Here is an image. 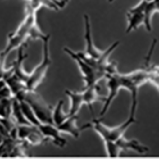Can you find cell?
Here are the masks:
<instances>
[{
	"mask_svg": "<svg viewBox=\"0 0 159 159\" xmlns=\"http://www.w3.org/2000/svg\"><path fill=\"white\" fill-rule=\"evenodd\" d=\"M152 73V67L147 65L139 70L132 71V73L120 74L118 70H115L113 73L109 74L106 76L109 94L106 97L104 106L100 111V116H103L108 111L111 104L113 102V100L117 96L119 91L122 89H125L131 93L132 94L131 113L135 115L136 109H137L138 89L145 83L150 82Z\"/></svg>",
	"mask_w": 159,
	"mask_h": 159,
	"instance_id": "cell-1",
	"label": "cell"
},
{
	"mask_svg": "<svg viewBox=\"0 0 159 159\" xmlns=\"http://www.w3.org/2000/svg\"><path fill=\"white\" fill-rule=\"evenodd\" d=\"M135 122V115L129 113V118L122 124L115 126V127H109L105 125L100 119H93L90 123L91 127L94 132H96L103 141L105 140H111V141H117L121 137L124 136L127 129L129 126L133 125Z\"/></svg>",
	"mask_w": 159,
	"mask_h": 159,
	"instance_id": "cell-2",
	"label": "cell"
},
{
	"mask_svg": "<svg viewBox=\"0 0 159 159\" xmlns=\"http://www.w3.org/2000/svg\"><path fill=\"white\" fill-rule=\"evenodd\" d=\"M50 39H51V35L48 34L47 37H45L42 40L43 42L42 61L30 74V77H29L26 83L28 90H30V91H35L37 87L42 83V81L45 79L47 73H48V70L52 64L51 54H50Z\"/></svg>",
	"mask_w": 159,
	"mask_h": 159,
	"instance_id": "cell-3",
	"label": "cell"
},
{
	"mask_svg": "<svg viewBox=\"0 0 159 159\" xmlns=\"http://www.w3.org/2000/svg\"><path fill=\"white\" fill-rule=\"evenodd\" d=\"M63 51L68 55H70V58L74 59L76 62V64L78 65V67L80 69V71L82 74L83 81H84V84H85V88H86V87L97 84L99 80H101L102 78H105L108 75L107 71L102 70H98V69H95V68L92 67L87 62H85L81 58V57L77 54V52H75L74 51H71L68 47H64Z\"/></svg>",
	"mask_w": 159,
	"mask_h": 159,
	"instance_id": "cell-4",
	"label": "cell"
},
{
	"mask_svg": "<svg viewBox=\"0 0 159 159\" xmlns=\"http://www.w3.org/2000/svg\"><path fill=\"white\" fill-rule=\"evenodd\" d=\"M21 100H25L32 106L36 116L41 123H53L52 121V111L53 107L48 104L40 94L35 91L27 90ZM19 100V101H21Z\"/></svg>",
	"mask_w": 159,
	"mask_h": 159,
	"instance_id": "cell-5",
	"label": "cell"
},
{
	"mask_svg": "<svg viewBox=\"0 0 159 159\" xmlns=\"http://www.w3.org/2000/svg\"><path fill=\"white\" fill-rule=\"evenodd\" d=\"M18 137L28 145L38 146L45 143L48 139L43 135L38 126L34 125H20L18 126Z\"/></svg>",
	"mask_w": 159,
	"mask_h": 159,
	"instance_id": "cell-6",
	"label": "cell"
},
{
	"mask_svg": "<svg viewBox=\"0 0 159 159\" xmlns=\"http://www.w3.org/2000/svg\"><path fill=\"white\" fill-rule=\"evenodd\" d=\"M84 28H85V33H84V38L86 42V51L85 52L89 56L93 57V58L99 59L100 57H102L105 53V51H101L98 48L95 47L93 44V35H92V25L90 21V16L88 14H84Z\"/></svg>",
	"mask_w": 159,
	"mask_h": 159,
	"instance_id": "cell-7",
	"label": "cell"
},
{
	"mask_svg": "<svg viewBox=\"0 0 159 159\" xmlns=\"http://www.w3.org/2000/svg\"><path fill=\"white\" fill-rule=\"evenodd\" d=\"M41 133L43 134L47 139L52 140L54 145L60 148H64L67 144V140L61 135V132L59 131L58 127L53 123H41L39 126Z\"/></svg>",
	"mask_w": 159,
	"mask_h": 159,
	"instance_id": "cell-8",
	"label": "cell"
},
{
	"mask_svg": "<svg viewBox=\"0 0 159 159\" xmlns=\"http://www.w3.org/2000/svg\"><path fill=\"white\" fill-rule=\"evenodd\" d=\"M77 115H70V116L66 119L61 125L57 126L59 129V131L62 134H68L71 135L75 138H79L80 134L82 131H84L85 129H88L91 127V124L88 123L82 127H79L77 125Z\"/></svg>",
	"mask_w": 159,
	"mask_h": 159,
	"instance_id": "cell-9",
	"label": "cell"
},
{
	"mask_svg": "<svg viewBox=\"0 0 159 159\" xmlns=\"http://www.w3.org/2000/svg\"><path fill=\"white\" fill-rule=\"evenodd\" d=\"M25 45L21 46L18 49V54H17V58L16 60L12 63V67H13V70H14V75H16L17 77H19L21 80H23L25 83H27L29 77H30V74L31 73H27L24 69V61L28 57V54L24 52L25 50Z\"/></svg>",
	"mask_w": 159,
	"mask_h": 159,
	"instance_id": "cell-10",
	"label": "cell"
},
{
	"mask_svg": "<svg viewBox=\"0 0 159 159\" xmlns=\"http://www.w3.org/2000/svg\"><path fill=\"white\" fill-rule=\"evenodd\" d=\"M99 86L97 84L86 87L83 91V96H84V101H85V105L89 107L91 112H93V104L96 101H106V97H101L99 95Z\"/></svg>",
	"mask_w": 159,
	"mask_h": 159,
	"instance_id": "cell-11",
	"label": "cell"
},
{
	"mask_svg": "<svg viewBox=\"0 0 159 159\" xmlns=\"http://www.w3.org/2000/svg\"><path fill=\"white\" fill-rule=\"evenodd\" d=\"M66 95L70 100V106L69 109V114L70 115H77L79 111L81 110L82 106L85 105L83 92H74L66 90L65 91Z\"/></svg>",
	"mask_w": 159,
	"mask_h": 159,
	"instance_id": "cell-12",
	"label": "cell"
},
{
	"mask_svg": "<svg viewBox=\"0 0 159 159\" xmlns=\"http://www.w3.org/2000/svg\"><path fill=\"white\" fill-rule=\"evenodd\" d=\"M116 142L123 151H134L139 153H145L149 152V148L140 144V142L136 139H127L125 136H123Z\"/></svg>",
	"mask_w": 159,
	"mask_h": 159,
	"instance_id": "cell-13",
	"label": "cell"
},
{
	"mask_svg": "<svg viewBox=\"0 0 159 159\" xmlns=\"http://www.w3.org/2000/svg\"><path fill=\"white\" fill-rule=\"evenodd\" d=\"M127 20L128 27L126 30V34H129L131 32L136 30L139 26L145 25V13L129 11L127 13Z\"/></svg>",
	"mask_w": 159,
	"mask_h": 159,
	"instance_id": "cell-14",
	"label": "cell"
},
{
	"mask_svg": "<svg viewBox=\"0 0 159 159\" xmlns=\"http://www.w3.org/2000/svg\"><path fill=\"white\" fill-rule=\"evenodd\" d=\"M64 101L62 99H60L58 102H57L56 106L53 107V111H52V121L53 124L56 126L61 125L66 119H68L70 115L69 114V112H65L64 111Z\"/></svg>",
	"mask_w": 159,
	"mask_h": 159,
	"instance_id": "cell-15",
	"label": "cell"
},
{
	"mask_svg": "<svg viewBox=\"0 0 159 159\" xmlns=\"http://www.w3.org/2000/svg\"><path fill=\"white\" fill-rule=\"evenodd\" d=\"M12 117L16 120L18 126L20 125H32L29 122L25 116V114L22 111L20 101L16 98L13 99V104H12Z\"/></svg>",
	"mask_w": 159,
	"mask_h": 159,
	"instance_id": "cell-16",
	"label": "cell"
},
{
	"mask_svg": "<svg viewBox=\"0 0 159 159\" xmlns=\"http://www.w3.org/2000/svg\"><path fill=\"white\" fill-rule=\"evenodd\" d=\"M20 105H21L22 111H23V112L25 114L27 120L34 126H39L41 124V122L38 119V117L36 116V114H35L34 109L32 108V106L25 100L20 101Z\"/></svg>",
	"mask_w": 159,
	"mask_h": 159,
	"instance_id": "cell-17",
	"label": "cell"
},
{
	"mask_svg": "<svg viewBox=\"0 0 159 159\" xmlns=\"http://www.w3.org/2000/svg\"><path fill=\"white\" fill-rule=\"evenodd\" d=\"M103 142L105 144L107 155L110 157H118L120 155V153L123 152L122 148L118 145V143L116 141L105 140Z\"/></svg>",
	"mask_w": 159,
	"mask_h": 159,
	"instance_id": "cell-18",
	"label": "cell"
},
{
	"mask_svg": "<svg viewBox=\"0 0 159 159\" xmlns=\"http://www.w3.org/2000/svg\"><path fill=\"white\" fill-rule=\"evenodd\" d=\"M14 98H1L0 106V116L1 118H7L12 115V104Z\"/></svg>",
	"mask_w": 159,
	"mask_h": 159,
	"instance_id": "cell-19",
	"label": "cell"
},
{
	"mask_svg": "<svg viewBox=\"0 0 159 159\" xmlns=\"http://www.w3.org/2000/svg\"><path fill=\"white\" fill-rule=\"evenodd\" d=\"M0 95H1V98H14V95L11 88L4 80H1V91H0Z\"/></svg>",
	"mask_w": 159,
	"mask_h": 159,
	"instance_id": "cell-20",
	"label": "cell"
},
{
	"mask_svg": "<svg viewBox=\"0 0 159 159\" xmlns=\"http://www.w3.org/2000/svg\"><path fill=\"white\" fill-rule=\"evenodd\" d=\"M154 10H155V12L159 11V0H155L154 1Z\"/></svg>",
	"mask_w": 159,
	"mask_h": 159,
	"instance_id": "cell-21",
	"label": "cell"
},
{
	"mask_svg": "<svg viewBox=\"0 0 159 159\" xmlns=\"http://www.w3.org/2000/svg\"><path fill=\"white\" fill-rule=\"evenodd\" d=\"M70 1V0H63V1H62V3H63V6L65 7L67 4H68V2Z\"/></svg>",
	"mask_w": 159,
	"mask_h": 159,
	"instance_id": "cell-22",
	"label": "cell"
},
{
	"mask_svg": "<svg viewBox=\"0 0 159 159\" xmlns=\"http://www.w3.org/2000/svg\"><path fill=\"white\" fill-rule=\"evenodd\" d=\"M113 1V0H109V2H112Z\"/></svg>",
	"mask_w": 159,
	"mask_h": 159,
	"instance_id": "cell-23",
	"label": "cell"
}]
</instances>
